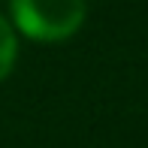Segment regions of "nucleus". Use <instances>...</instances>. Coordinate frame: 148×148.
<instances>
[{
    "label": "nucleus",
    "mask_w": 148,
    "mask_h": 148,
    "mask_svg": "<svg viewBox=\"0 0 148 148\" xmlns=\"http://www.w3.org/2000/svg\"><path fill=\"white\" fill-rule=\"evenodd\" d=\"M12 24L33 42H64L82 27L85 0H9Z\"/></svg>",
    "instance_id": "f257e3e1"
},
{
    "label": "nucleus",
    "mask_w": 148,
    "mask_h": 148,
    "mask_svg": "<svg viewBox=\"0 0 148 148\" xmlns=\"http://www.w3.org/2000/svg\"><path fill=\"white\" fill-rule=\"evenodd\" d=\"M15 58H18V39H15V30L6 18H0V82L12 73L15 66Z\"/></svg>",
    "instance_id": "f03ea898"
}]
</instances>
